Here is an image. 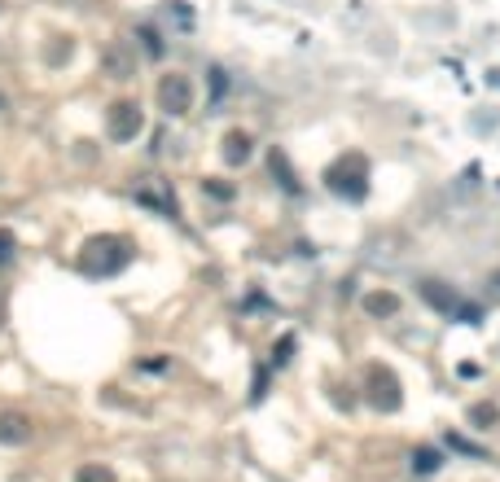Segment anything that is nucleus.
<instances>
[{"label": "nucleus", "instance_id": "f257e3e1", "mask_svg": "<svg viewBox=\"0 0 500 482\" xmlns=\"http://www.w3.org/2000/svg\"><path fill=\"white\" fill-rule=\"evenodd\" d=\"M127 259H132V246L123 237H92L79 255V268L92 276H114L119 268H127Z\"/></svg>", "mask_w": 500, "mask_h": 482}, {"label": "nucleus", "instance_id": "f03ea898", "mask_svg": "<svg viewBox=\"0 0 500 482\" xmlns=\"http://www.w3.org/2000/svg\"><path fill=\"white\" fill-rule=\"evenodd\" d=\"M141 127H145V114H141V106L137 101H114L110 106V114H106V136L110 141H137L141 136Z\"/></svg>", "mask_w": 500, "mask_h": 482}, {"label": "nucleus", "instance_id": "7ed1b4c3", "mask_svg": "<svg viewBox=\"0 0 500 482\" xmlns=\"http://www.w3.org/2000/svg\"><path fill=\"white\" fill-rule=\"evenodd\" d=\"M158 106H162V114H189V106H193V88H189V79L185 75H162L158 79Z\"/></svg>", "mask_w": 500, "mask_h": 482}, {"label": "nucleus", "instance_id": "20e7f679", "mask_svg": "<svg viewBox=\"0 0 500 482\" xmlns=\"http://www.w3.org/2000/svg\"><path fill=\"white\" fill-rule=\"evenodd\" d=\"M102 62H106V71L114 79H132V75H137V48H132L127 40H114L102 53Z\"/></svg>", "mask_w": 500, "mask_h": 482}, {"label": "nucleus", "instance_id": "39448f33", "mask_svg": "<svg viewBox=\"0 0 500 482\" xmlns=\"http://www.w3.org/2000/svg\"><path fill=\"white\" fill-rule=\"evenodd\" d=\"M0 443H5V447L31 443V417H27V412H0Z\"/></svg>", "mask_w": 500, "mask_h": 482}, {"label": "nucleus", "instance_id": "423d86ee", "mask_svg": "<svg viewBox=\"0 0 500 482\" xmlns=\"http://www.w3.org/2000/svg\"><path fill=\"white\" fill-rule=\"evenodd\" d=\"M246 158H250V136L246 132H228L224 136V162L237 167V162H246Z\"/></svg>", "mask_w": 500, "mask_h": 482}, {"label": "nucleus", "instance_id": "0eeeda50", "mask_svg": "<svg viewBox=\"0 0 500 482\" xmlns=\"http://www.w3.org/2000/svg\"><path fill=\"white\" fill-rule=\"evenodd\" d=\"M75 482H119V478H114V469H110V465H102V460H88V465H79V469H75Z\"/></svg>", "mask_w": 500, "mask_h": 482}, {"label": "nucleus", "instance_id": "6e6552de", "mask_svg": "<svg viewBox=\"0 0 500 482\" xmlns=\"http://www.w3.org/2000/svg\"><path fill=\"white\" fill-rule=\"evenodd\" d=\"M141 40H145V53L149 57H162V40H158L154 27H141Z\"/></svg>", "mask_w": 500, "mask_h": 482}, {"label": "nucleus", "instance_id": "1a4fd4ad", "mask_svg": "<svg viewBox=\"0 0 500 482\" xmlns=\"http://www.w3.org/2000/svg\"><path fill=\"white\" fill-rule=\"evenodd\" d=\"M211 197H220V202H228V197H232V185H224V180H207V185H202Z\"/></svg>", "mask_w": 500, "mask_h": 482}, {"label": "nucleus", "instance_id": "9d476101", "mask_svg": "<svg viewBox=\"0 0 500 482\" xmlns=\"http://www.w3.org/2000/svg\"><path fill=\"white\" fill-rule=\"evenodd\" d=\"M9 259H13V232L0 228V263H9Z\"/></svg>", "mask_w": 500, "mask_h": 482}, {"label": "nucleus", "instance_id": "9b49d317", "mask_svg": "<svg viewBox=\"0 0 500 482\" xmlns=\"http://www.w3.org/2000/svg\"><path fill=\"white\" fill-rule=\"evenodd\" d=\"M417 469H422V474L439 469V456H435V452H422V456H417Z\"/></svg>", "mask_w": 500, "mask_h": 482}]
</instances>
